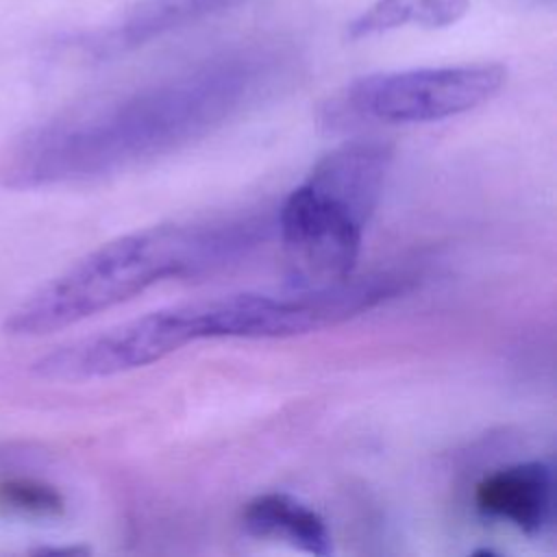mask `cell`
Here are the masks:
<instances>
[{
    "instance_id": "obj_1",
    "label": "cell",
    "mask_w": 557,
    "mask_h": 557,
    "mask_svg": "<svg viewBox=\"0 0 557 557\" xmlns=\"http://www.w3.org/2000/svg\"><path fill=\"white\" fill-rule=\"evenodd\" d=\"M274 46H246L85 104L30 131L2 165L11 189L124 174L178 152L255 107L285 78Z\"/></svg>"
},
{
    "instance_id": "obj_2",
    "label": "cell",
    "mask_w": 557,
    "mask_h": 557,
    "mask_svg": "<svg viewBox=\"0 0 557 557\" xmlns=\"http://www.w3.org/2000/svg\"><path fill=\"white\" fill-rule=\"evenodd\" d=\"M265 231L257 218L170 222L120 235L48 278L13 307L11 337H44L113 309L148 287L220 268L252 248Z\"/></svg>"
},
{
    "instance_id": "obj_3",
    "label": "cell",
    "mask_w": 557,
    "mask_h": 557,
    "mask_svg": "<svg viewBox=\"0 0 557 557\" xmlns=\"http://www.w3.org/2000/svg\"><path fill=\"white\" fill-rule=\"evenodd\" d=\"M392 159L394 148L383 139H350L320 157L287 194L276 228L292 287L337 285L355 274Z\"/></svg>"
},
{
    "instance_id": "obj_4",
    "label": "cell",
    "mask_w": 557,
    "mask_h": 557,
    "mask_svg": "<svg viewBox=\"0 0 557 557\" xmlns=\"http://www.w3.org/2000/svg\"><path fill=\"white\" fill-rule=\"evenodd\" d=\"M500 63H463L368 74L346 85L329 104L326 122L418 124L472 111L492 100L505 85Z\"/></svg>"
},
{
    "instance_id": "obj_5",
    "label": "cell",
    "mask_w": 557,
    "mask_h": 557,
    "mask_svg": "<svg viewBox=\"0 0 557 557\" xmlns=\"http://www.w3.org/2000/svg\"><path fill=\"white\" fill-rule=\"evenodd\" d=\"M474 505L481 516L537 537L553 520V470L544 461L498 468L476 483Z\"/></svg>"
},
{
    "instance_id": "obj_6",
    "label": "cell",
    "mask_w": 557,
    "mask_h": 557,
    "mask_svg": "<svg viewBox=\"0 0 557 557\" xmlns=\"http://www.w3.org/2000/svg\"><path fill=\"white\" fill-rule=\"evenodd\" d=\"M246 0H139L117 22L85 39V50L98 59L124 54L152 39L194 26Z\"/></svg>"
},
{
    "instance_id": "obj_7",
    "label": "cell",
    "mask_w": 557,
    "mask_h": 557,
    "mask_svg": "<svg viewBox=\"0 0 557 557\" xmlns=\"http://www.w3.org/2000/svg\"><path fill=\"white\" fill-rule=\"evenodd\" d=\"M242 527L248 535L285 542L309 555H331L333 540L324 518L283 492H268L246 503Z\"/></svg>"
},
{
    "instance_id": "obj_8",
    "label": "cell",
    "mask_w": 557,
    "mask_h": 557,
    "mask_svg": "<svg viewBox=\"0 0 557 557\" xmlns=\"http://www.w3.org/2000/svg\"><path fill=\"white\" fill-rule=\"evenodd\" d=\"M468 9L470 0H374L348 24V37L363 39L407 24L444 28L459 22Z\"/></svg>"
},
{
    "instance_id": "obj_9",
    "label": "cell",
    "mask_w": 557,
    "mask_h": 557,
    "mask_svg": "<svg viewBox=\"0 0 557 557\" xmlns=\"http://www.w3.org/2000/svg\"><path fill=\"white\" fill-rule=\"evenodd\" d=\"M0 509L22 518H57L65 509L61 492L35 479H2Z\"/></svg>"
},
{
    "instance_id": "obj_10",
    "label": "cell",
    "mask_w": 557,
    "mask_h": 557,
    "mask_svg": "<svg viewBox=\"0 0 557 557\" xmlns=\"http://www.w3.org/2000/svg\"><path fill=\"white\" fill-rule=\"evenodd\" d=\"M540 2H546V4H553V0H540Z\"/></svg>"
}]
</instances>
